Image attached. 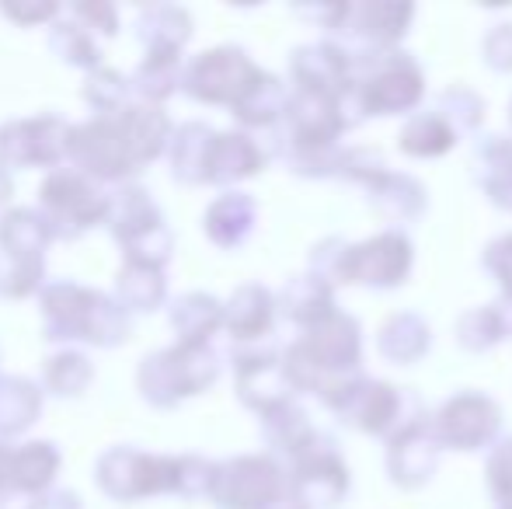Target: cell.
Instances as JSON below:
<instances>
[{
	"label": "cell",
	"instance_id": "obj_1",
	"mask_svg": "<svg viewBox=\"0 0 512 509\" xmlns=\"http://www.w3.org/2000/svg\"><path fill=\"white\" fill-rule=\"evenodd\" d=\"M42 335L49 342H88L115 349L129 339V311L115 297L81 283H49L39 293Z\"/></svg>",
	"mask_w": 512,
	"mask_h": 509
},
{
	"label": "cell",
	"instance_id": "obj_2",
	"mask_svg": "<svg viewBox=\"0 0 512 509\" xmlns=\"http://www.w3.org/2000/svg\"><path fill=\"white\" fill-rule=\"evenodd\" d=\"M220 374V363L209 346H189V342H175L168 349L143 356L140 370H136V391L147 405L154 408H175L178 401L203 394Z\"/></svg>",
	"mask_w": 512,
	"mask_h": 509
},
{
	"label": "cell",
	"instance_id": "obj_3",
	"mask_svg": "<svg viewBox=\"0 0 512 509\" xmlns=\"http://www.w3.org/2000/svg\"><path fill=\"white\" fill-rule=\"evenodd\" d=\"M108 206L112 192L102 189V182L81 175L77 168H56L39 185V210L49 220L56 241H74L95 231L98 224H108Z\"/></svg>",
	"mask_w": 512,
	"mask_h": 509
},
{
	"label": "cell",
	"instance_id": "obj_4",
	"mask_svg": "<svg viewBox=\"0 0 512 509\" xmlns=\"http://www.w3.org/2000/svg\"><path fill=\"white\" fill-rule=\"evenodd\" d=\"M122 112H115V116H95V119H88V123L74 126L70 164H74L81 175L95 178V182L126 185L129 178L143 168L133 150V136H129V126Z\"/></svg>",
	"mask_w": 512,
	"mask_h": 509
},
{
	"label": "cell",
	"instance_id": "obj_5",
	"mask_svg": "<svg viewBox=\"0 0 512 509\" xmlns=\"http://www.w3.org/2000/svg\"><path fill=\"white\" fill-rule=\"evenodd\" d=\"M95 482L115 503H140L150 496H175V457L147 454L136 447H112L98 457Z\"/></svg>",
	"mask_w": 512,
	"mask_h": 509
},
{
	"label": "cell",
	"instance_id": "obj_6",
	"mask_svg": "<svg viewBox=\"0 0 512 509\" xmlns=\"http://www.w3.org/2000/svg\"><path fill=\"white\" fill-rule=\"evenodd\" d=\"M262 81V70L234 46H220V49H206L196 60L185 67V81L182 88L189 91L196 102L206 105H237L251 95V88Z\"/></svg>",
	"mask_w": 512,
	"mask_h": 509
},
{
	"label": "cell",
	"instance_id": "obj_7",
	"mask_svg": "<svg viewBox=\"0 0 512 509\" xmlns=\"http://www.w3.org/2000/svg\"><path fill=\"white\" fill-rule=\"evenodd\" d=\"M74 126L60 116H28L0 126V164L11 168H60L70 161Z\"/></svg>",
	"mask_w": 512,
	"mask_h": 509
},
{
	"label": "cell",
	"instance_id": "obj_8",
	"mask_svg": "<svg viewBox=\"0 0 512 509\" xmlns=\"http://www.w3.org/2000/svg\"><path fill=\"white\" fill-rule=\"evenodd\" d=\"M283 492V475L269 457H234L216 468L213 503L220 509H269Z\"/></svg>",
	"mask_w": 512,
	"mask_h": 509
},
{
	"label": "cell",
	"instance_id": "obj_9",
	"mask_svg": "<svg viewBox=\"0 0 512 509\" xmlns=\"http://www.w3.org/2000/svg\"><path fill=\"white\" fill-rule=\"evenodd\" d=\"M290 384L293 381L286 374V363H279L272 353H251L237 360V394L258 412L269 415L283 408Z\"/></svg>",
	"mask_w": 512,
	"mask_h": 509
},
{
	"label": "cell",
	"instance_id": "obj_10",
	"mask_svg": "<svg viewBox=\"0 0 512 509\" xmlns=\"http://www.w3.org/2000/svg\"><path fill=\"white\" fill-rule=\"evenodd\" d=\"M60 450L49 440H28L14 447L11 457V496L39 499L53 489V478L60 475Z\"/></svg>",
	"mask_w": 512,
	"mask_h": 509
},
{
	"label": "cell",
	"instance_id": "obj_11",
	"mask_svg": "<svg viewBox=\"0 0 512 509\" xmlns=\"http://www.w3.org/2000/svg\"><path fill=\"white\" fill-rule=\"evenodd\" d=\"M157 224H164V213L157 210L154 196H150L143 185H136V182L115 185L112 206H108V231H112V238L119 241V245L154 231Z\"/></svg>",
	"mask_w": 512,
	"mask_h": 509
},
{
	"label": "cell",
	"instance_id": "obj_12",
	"mask_svg": "<svg viewBox=\"0 0 512 509\" xmlns=\"http://www.w3.org/2000/svg\"><path fill=\"white\" fill-rule=\"evenodd\" d=\"M265 164V154L258 150V143L244 133H216L213 150H209L206 164V182L209 185H230L241 178L258 175Z\"/></svg>",
	"mask_w": 512,
	"mask_h": 509
},
{
	"label": "cell",
	"instance_id": "obj_13",
	"mask_svg": "<svg viewBox=\"0 0 512 509\" xmlns=\"http://www.w3.org/2000/svg\"><path fill=\"white\" fill-rule=\"evenodd\" d=\"M192 35V18L178 4H147L136 14V39L147 53H182Z\"/></svg>",
	"mask_w": 512,
	"mask_h": 509
},
{
	"label": "cell",
	"instance_id": "obj_14",
	"mask_svg": "<svg viewBox=\"0 0 512 509\" xmlns=\"http://www.w3.org/2000/svg\"><path fill=\"white\" fill-rule=\"evenodd\" d=\"M255 220H258L255 199L244 196V192H227V196H220L206 210V234L213 245L237 248L251 234Z\"/></svg>",
	"mask_w": 512,
	"mask_h": 509
},
{
	"label": "cell",
	"instance_id": "obj_15",
	"mask_svg": "<svg viewBox=\"0 0 512 509\" xmlns=\"http://www.w3.org/2000/svg\"><path fill=\"white\" fill-rule=\"evenodd\" d=\"M223 325V304L209 293H182L171 304V328L178 342L189 346H209V335Z\"/></svg>",
	"mask_w": 512,
	"mask_h": 509
},
{
	"label": "cell",
	"instance_id": "obj_16",
	"mask_svg": "<svg viewBox=\"0 0 512 509\" xmlns=\"http://www.w3.org/2000/svg\"><path fill=\"white\" fill-rule=\"evenodd\" d=\"M53 241H56L53 227L42 217V210L11 206V210H4V217H0V248H7V252L46 258Z\"/></svg>",
	"mask_w": 512,
	"mask_h": 509
},
{
	"label": "cell",
	"instance_id": "obj_17",
	"mask_svg": "<svg viewBox=\"0 0 512 509\" xmlns=\"http://www.w3.org/2000/svg\"><path fill=\"white\" fill-rule=\"evenodd\" d=\"M42 412V387L28 377L0 374V440L18 436L39 419Z\"/></svg>",
	"mask_w": 512,
	"mask_h": 509
},
{
	"label": "cell",
	"instance_id": "obj_18",
	"mask_svg": "<svg viewBox=\"0 0 512 509\" xmlns=\"http://www.w3.org/2000/svg\"><path fill=\"white\" fill-rule=\"evenodd\" d=\"M213 140H216V133L206 123L178 126L175 140H171V175L182 185H203Z\"/></svg>",
	"mask_w": 512,
	"mask_h": 509
},
{
	"label": "cell",
	"instance_id": "obj_19",
	"mask_svg": "<svg viewBox=\"0 0 512 509\" xmlns=\"http://www.w3.org/2000/svg\"><path fill=\"white\" fill-rule=\"evenodd\" d=\"M185 81L182 53H147L140 67L133 70V91L136 102L164 105Z\"/></svg>",
	"mask_w": 512,
	"mask_h": 509
},
{
	"label": "cell",
	"instance_id": "obj_20",
	"mask_svg": "<svg viewBox=\"0 0 512 509\" xmlns=\"http://www.w3.org/2000/svg\"><path fill=\"white\" fill-rule=\"evenodd\" d=\"M115 300L126 307L129 314H154L168 297V279L164 269H147V265H129L122 262L119 276H115Z\"/></svg>",
	"mask_w": 512,
	"mask_h": 509
},
{
	"label": "cell",
	"instance_id": "obj_21",
	"mask_svg": "<svg viewBox=\"0 0 512 509\" xmlns=\"http://www.w3.org/2000/svg\"><path fill=\"white\" fill-rule=\"evenodd\" d=\"M46 46H49V53H53L60 63H67V67H81V70H88V74L95 67H102V46H98V35L88 32V28H84L81 21L70 18V14L49 25Z\"/></svg>",
	"mask_w": 512,
	"mask_h": 509
},
{
	"label": "cell",
	"instance_id": "obj_22",
	"mask_svg": "<svg viewBox=\"0 0 512 509\" xmlns=\"http://www.w3.org/2000/svg\"><path fill=\"white\" fill-rule=\"evenodd\" d=\"M95 381V363L81 349H60L42 360V387L53 398H81Z\"/></svg>",
	"mask_w": 512,
	"mask_h": 509
},
{
	"label": "cell",
	"instance_id": "obj_23",
	"mask_svg": "<svg viewBox=\"0 0 512 509\" xmlns=\"http://www.w3.org/2000/svg\"><path fill=\"white\" fill-rule=\"evenodd\" d=\"M223 325L237 339H258L272 325V297L262 286H241L223 304Z\"/></svg>",
	"mask_w": 512,
	"mask_h": 509
},
{
	"label": "cell",
	"instance_id": "obj_24",
	"mask_svg": "<svg viewBox=\"0 0 512 509\" xmlns=\"http://www.w3.org/2000/svg\"><path fill=\"white\" fill-rule=\"evenodd\" d=\"M84 102L98 112V116H115V112L129 109L136 102V91H133V77L119 74L115 67H95L88 77H84V88H81Z\"/></svg>",
	"mask_w": 512,
	"mask_h": 509
},
{
	"label": "cell",
	"instance_id": "obj_25",
	"mask_svg": "<svg viewBox=\"0 0 512 509\" xmlns=\"http://www.w3.org/2000/svg\"><path fill=\"white\" fill-rule=\"evenodd\" d=\"M46 258L39 255H18L0 248V297L21 300L32 293L46 290Z\"/></svg>",
	"mask_w": 512,
	"mask_h": 509
},
{
	"label": "cell",
	"instance_id": "obj_26",
	"mask_svg": "<svg viewBox=\"0 0 512 509\" xmlns=\"http://www.w3.org/2000/svg\"><path fill=\"white\" fill-rule=\"evenodd\" d=\"M286 109H290V105H286L283 84H279L276 77L262 74V81H258L255 88H251V95L237 105L234 116L248 126H269V123H276Z\"/></svg>",
	"mask_w": 512,
	"mask_h": 509
},
{
	"label": "cell",
	"instance_id": "obj_27",
	"mask_svg": "<svg viewBox=\"0 0 512 509\" xmlns=\"http://www.w3.org/2000/svg\"><path fill=\"white\" fill-rule=\"evenodd\" d=\"M171 252H175V234H171L168 224H157L154 231L122 245V258L129 265H147V269H164L171 262Z\"/></svg>",
	"mask_w": 512,
	"mask_h": 509
},
{
	"label": "cell",
	"instance_id": "obj_28",
	"mask_svg": "<svg viewBox=\"0 0 512 509\" xmlns=\"http://www.w3.org/2000/svg\"><path fill=\"white\" fill-rule=\"evenodd\" d=\"M216 468H220V464H209L206 457H199V454H178L175 457V471H178L175 496H185V499L213 496Z\"/></svg>",
	"mask_w": 512,
	"mask_h": 509
},
{
	"label": "cell",
	"instance_id": "obj_29",
	"mask_svg": "<svg viewBox=\"0 0 512 509\" xmlns=\"http://www.w3.org/2000/svg\"><path fill=\"white\" fill-rule=\"evenodd\" d=\"M324 304H328V293H324L314 279H293V283L286 286V293H283L286 314H290V318H297V321L317 318V311H324Z\"/></svg>",
	"mask_w": 512,
	"mask_h": 509
},
{
	"label": "cell",
	"instance_id": "obj_30",
	"mask_svg": "<svg viewBox=\"0 0 512 509\" xmlns=\"http://www.w3.org/2000/svg\"><path fill=\"white\" fill-rule=\"evenodd\" d=\"M63 11H67V7H60L56 0H7V4H0V14L21 28L53 25V21H60Z\"/></svg>",
	"mask_w": 512,
	"mask_h": 509
},
{
	"label": "cell",
	"instance_id": "obj_31",
	"mask_svg": "<svg viewBox=\"0 0 512 509\" xmlns=\"http://www.w3.org/2000/svg\"><path fill=\"white\" fill-rule=\"evenodd\" d=\"M67 14L74 21H81L88 32L105 35V39H112V35L119 32V11H115V4H108V0H81V4H70Z\"/></svg>",
	"mask_w": 512,
	"mask_h": 509
},
{
	"label": "cell",
	"instance_id": "obj_32",
	"mask_svg": "<svg viewBox=\"0 0 512 509\" xmlns=\"http://www.w3.org/2000/svg\"><path fill=\"white\" fill-rule=\"evenodd\" d=\"M28 509H84L81 496L70 489H49L46 496L39 499H28Z\"/></svg>",
	"mask_w": 512,
	"mask_h": 509
},
{
	"label": "cell",
	"instance_id": "obj_33",
	"mask_svg": "<svg viewBox=\"0 0 512 509\" xmlns=\"http://www.w3.org/2000/svg\"><path fill=\"white\" fill-rule=\"evenodd\" d=\"M11 457L14 447L7 440H0V499L11 496Z\"/></svg>",
	"mask_w": 512,
	"mask_h": 509
},
{
	"label": "cell",
	"instance_id": "obj_34",
	"mask_svg": "<svg viewBox=\"0 0 512 509\" xmlns=\"http://www.w3.org/2000/svg\"><path fill=\"white\" fill-rule=\"evenodd\" d=\"M11 192H14V182H11V171L4 168V164H0V206L7 203V199H11Z\"/></svg>",
	"mask_w": 512,
	"mask_h": 509
}]
</instances>
